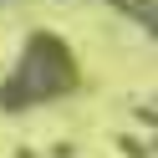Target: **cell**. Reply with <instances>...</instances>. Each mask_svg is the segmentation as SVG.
Returning <instances> with one entry per match:
<instances>
[{
	"label": "cell",
	"mask_w": 158,
	"mask_h": 158,
	"mask_svg": "<svg viewBox=\"0 0 158 158\" xmlns=\"http://www.w3.org/2000/svg\"><path fill=\"white\" fill-rule=\"evenodd\" d=\"M72 87H77V61L66 51V41L51 31H36V36H26V51L15 56L10 77L0 82V107L26 112V107L51 102V97L72 92Z\"/></svg>",
	"instance_id": "obj_1"
}]
</instances>
